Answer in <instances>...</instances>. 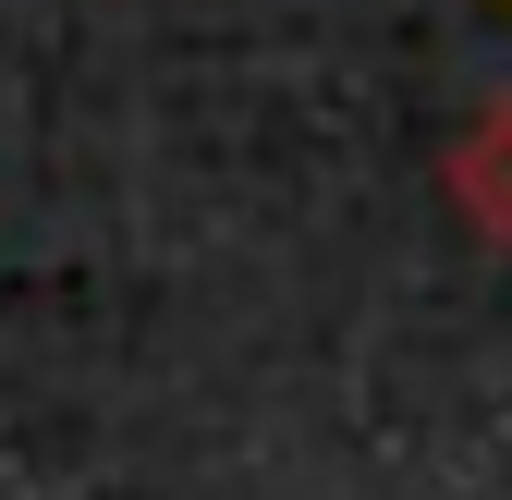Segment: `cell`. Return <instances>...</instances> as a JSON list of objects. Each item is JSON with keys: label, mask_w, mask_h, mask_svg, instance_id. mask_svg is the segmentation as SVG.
Wrapping results in <instances>:
<instances>
[{"label": "cell", "mask_w": 512, "mask_h": 500, "mask_svg": "<svg viewBox=\"0 0 512 500\" xmlns=\"http://www.w3.org/2000/svg\"><path fill=\"white\" fill-rule=\"evenodd\" d=\"M439 196H452V220L476 244H500L512 257V98H488L452 147H439Z\"/></svg>", "instance_id": "1"}]
</instances>
